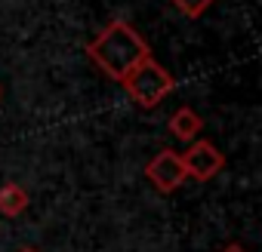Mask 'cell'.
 I'll list each match as a JSON object with an SVG mask.
<instances>
[{
  "label": "cell",
  "mask_w": 262,
  "mask_h": 252,
  "mask_svg": "<svg viewBox=\"0 0 262 252\" xmlns=\"http://www.w3.org/2000/svg\"><path fill=\"white\" fill-rule=\"evenodd\" d=\"M173 7L179 13H185L188 19H198V16H204L213 7V0H173Z\"/></svg>",
  "instance_id": "52a82bcc"
},
{
  "label": "cell",
  "mask_w": 262,
  "mask_h": 252,
  "mask_svg": "<svg viewBox=\"0 0 262 252\" xmlns=\"http://www.w3.org/2000/svg\"><path fill=\"white\" fill-rule=\"evenodd\" d=\"M28 191L16 182H7V185H0V212H4L7 218H16L28 209Z\"/></svg>",
  "instance_id": "8992f818"
},
{
  "label": "cell",
  "mask_w": 262,
  "mask_h": 252,
  "mask_svg": "<svg viewBox=\"0 0 262 252\" xmlns=\"http://www.w3.org/2000/svg\"><path fill=\"white\" fill-rule=\"evenodd\" d=\"M86 56L90 62L111 80H123L142 59L151 56L145 37L123 19L108 22L90 43H86Z\"/></svg>",
  "instance_id": "6da1fadb"
},
{
  "label": "cell",
  "mask_w": 262,
  "mask_h": 252,
  "mask_svg": "<svg viewBox=\"0 0 262 252\" xmlns=\"http://www.w3.org/2000/svg\"><path fill=\"white\" fill-rule=\"evenodd\" d=\"M145 179L158 188V191H164V194H170V191H176L188 175H185V166H182V157L176 154V151H158L151 160H148V166H145Z\"/></svg>",
  "instance_id": "277c9868"
},
{
  "label": "cell",
  "mask_w": 262,
  "mask_h": 252,
  "mask_svg": "<svg viewBox=\"0 0 262 252\" xmlns=\"http://www.w3.org/2000/svg\"><path fill=\"white\" fill-rule=\"evenodd\" d=\"M22 252H34V249H22Z\"/></svg>",
  "instance_id": "9c48e42d"
},
{
  "label": "cell",
  "mask_w": 262,
  "mask_h": 252,
  "mask_svg": "<svg viewBox=\"0 0 262 252\" xmlns=\"http://www.w3.org/2000/svg\"><path fill=\"white\" fill-rule=\"evenodd\" d=\"M204 130V117L194 111V108H179L173 117H170V133L179 139V142H194Z\"/></svg>",
  "instance_id": "5b68a950"
},
{
  "label": "cell",
  "mask_w": 262,
  "mask_h": 252,
  "mask_svg": "<svg viewBox=\"0 0 262 252\" xmlns=\"http://www.w3.org/2000/svg\"><path fill=\"white\" fill-rule=\"evenodd\" d=\"M222 252H247V249H241V246H234V243H231V246H225Z\"/></svg>",
  "instance_id": "ba28073f"
},
{
  "label": "cell",
  "mask_w": 262,
  "mask_h": 252,
  "mask_svg": "<svg viewBox=\"0 0 262 252\" xmlns=\"http://www.w3.org/2000/svg\"><path fill=\"white\" fill-rule=\"evenodd\" d=\"M179 157H182L185 175H191L198 182H210L225 166V157H222V151L213 142H191V148L185 154H179Z\"/></svg>",
  "instance_id": "3957f363"
},
{
  "label": "cell",
  "mask_w": 262,
  "mask_h": 252,
  "mask_svg": "<svg viewBox=\"0 0 262 252\" xmlns=\"http://www.w3.org/2000/svg\"><path fill=\"white\" fill-rule=\"evenodd\" d=\"M120 83H123V89L129 92V98H133L139 108H158L176 89V77L164 65H158L151 56L142 59Z\"/></svg>",
  "instance_id": "7a4b0ae2"
}]
</instances>
